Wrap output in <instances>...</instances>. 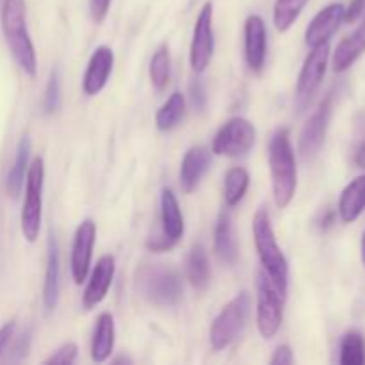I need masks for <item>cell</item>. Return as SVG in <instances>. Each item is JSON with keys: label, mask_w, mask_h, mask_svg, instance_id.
Instances as JSON below:
<instances>
[{"label": "cell", "mask_w": 365, "mask_h": 365, "mask_svg": "<svg viewBox=\"0 0 365 365\" xmlns=\"http://www.w3.org/2000/svg\"><path fill=\"white\" fill-rule=\"evenodd\" d=\"M269 171L274 203L278 209H285L291 205L298 189V168L289 128H278L271 138Z\"/></svg>", "instance_id": "obj_1"}, {"label": "cell", "mask_w": 365, "mask_h": 365, "mask_svg": "<svg viewBox=\"0 0 365 365\" xmlns=\"http://www.w3.org/2000/svg\"><path fill=\"white\" fill-rule=\"evenodd\" d=\"M0 21H2L4 39L13 59L25 75L36 77L38 57H36V48L27 29L25 0H4Z\"/></svg>", "instance_id": "obj_2"}, {"label": "cell", "mask_w": 365, "mask_h": 365, "mask_svg": "<svg viewBox=\"0 0 365 365\" xmlns=\"http://www.w3.org/2000/svg\"><path fill=\"white\" fill-rule=\"evenodd\" d=\"M135 291L152 305L166 309L182 299L184 285L180 274L164 264H143L135 269Z\"/></svg>", "instance_id": "obj_3"}, {"label": "cell", "mask_w": 365, "mask_h": 365, "mask_svg": "<svg viewBox=\"0 0 365 365\" xmlns=\"http://www.w3.org/2000/svg\"><path fill=\"white\" fill-rule=\"evenodd\" d=\"M287 289L264 269L257 273V328L266 341H271L284 323Z\"/></svg>", "instance_id": "obj_4"}, {"label": "cell", "mask_w": 365, "mask_h": 365, "mask_svg": "<svg viewBox=\"0 0 365 365\" xmlns=\"http://www.w3.org/2000/svg\"><path fill=\"white\" fill-rule=\"evenodd\" d=\"M253 241L262 269L284 287H289V262L278 246L271 216L266 209L257 210L253 217Z\"/></svg>", "instance_id": "obj_5"}, {"label": "cell", "mask_w": 365, "mask_h": 365, "mask_svg": "<svg viewBox=\"0 0 365 365\" xmlns=\"http://www.w3.org/2000/svg\"><path fill=\"white\" fill-rule=\"evenodd\" d=\"M43 184H45V163L41 157H36L29 164L27 177H25V198L20 214L21 234L27 242L38 241L41 232Z\"/></svg>", "instance_id": "obj_6"}, {"label": "cell", "mask_w": 365, "mask_h": 365, "mask_svg": "<svg viewBox=\"0 0 365 365\" xmlns=\"http://www.w3.org/2000/svg\"><path fill=\"white\" fill-rule=\"evenodd\" d=\"M250 307H252L250 294L241 292L221 309L210 327V346L214 351L227 349L242 334L250 316Z\"/></svg>", "instance_id": "obj_7"}, {"label": "cell", "mask_w": 365, "mask_h": 365, "mask_svg": "<svg viewBox=\"0 0 365 365\" xmlns=\"http://www.w3.org/2000/svg\"><path fill=\"white\" fill-rule=\"evenodd\" d=\"M257 130L246 118H232L212 139V153L225 157H245L253 148Z\"/></svg>", "instance_id": "obj_8"}, {"label": "cell", "mask_w": 365, "mask_h": 365, "mask_svg": "<svg viewBox=\"0 0 365 365\" xmlns=\"http://www.w3.org/2000/svg\"><path fill=\"white\" fill-rule=\"evenodd\" d=\"M214 7L212 2L203 4L192 29L191 48H189V63L195 73H203L209 68L214 53Z\"/></svg>", "instance_id": "obj_9"}, {"label": "cell", "mask_w": 365, "mask_h": 365, "mask_svg": "<svg viewBox=\"0 0 365 365\" xmlns=\"http://www.w3.org/2000/svg\"><path fill=\"white\" fill-rule=\"evenodd\" d=\"M328 59H330V45L328 43L316 46L307 56L302 71L298 75V82H296V102L302 109L307 107V103L312 100V96L319 89L321 82L327 75Z\"/></svg>", "instance_id": "obj_10"}, {"label": "cell", "mask_w": 365, "mask_h": 365, "mask_svg": "<svg viewBox=\"0 0 365 365\" xmlns=\"http://www.w3.org/2000/svg\"><path fill=\"white\" fill-rule=\"evenodd\" d=\"M331 109H334V95H328L327 98L321 102L316 113L309 118V121L303 127L302 134H299L298 150L302 153L303 159H312L323 148L324 141H327L328 125L331 120Z\"/></svg>", "instance_id": "obj_11"}, {"label": "cell", "mask_w": 365, "mask_h": 365, "mask_svg": "<svg viewBox=\"0 0 365 365\" xmlns=\"http://www.w3.org/2000/svg\"><path fill=\"white\" fill-rule=\"evenodd\" d=\"M96 242V225L91 220H84L75 230L73 245H71L70 267L71 277L77 285H82L88 280L89 269H91L93 248Z\"/></svg>", "instance_id": "obj_12"}, {"label": "cell", "mask_w": 365, "mask_h": 365, "mask_svg": "<svg viewBox=\"0 0 365 365\" xmlns=\"http://www.w3.org/2000/svg\"><path fill=\"white\" fill-rule=\"evenodd\" d=\"M114 273H116V260L113 255H103L100 257L96 266L93 267L91 274H89L88 285L82 294V307L86 310L95 309L96 305L106 299L109 294V289L113 285Z\"/></svg>", "instance_id": "obj_13"}, {"label": "cell", "mask_w": 365, "mask_h": 365, "mask_svg": "<svg viewBox=\"0 0 365 365\" xmlns=\"http://www.w3.org/2000/svg\"><path fill=\"white\" fill-rule=\"evenodd\" d=\"M346 16V7L342 4H330L314 16L305 31V43L309 48L324 45L339 31Z\"/></svg>", "instance_id": "obj_14"}, {"label": "cell", "mask_w": 365, "mask_h": 365, "mask_svg": "<svg viewBox=\"0 0 365 365\" xmlns=\"http://www.w3.org/2000/svg\"><path fill=\"white\" fill-rule=\"evenodd\" d=\"M267 56V29L259 14L246 18L245 24V57L250 70L260 73Z\"/></svg>", "instance_id": "obj_15"}, {"label": "cell", "mask_w": 365, "mask_h": 365, "mask_svg": "<svg viewBox=\"0 0 365 365\" xmlns=\"http://www.w3.org/2000/svg\"><path fill=\"white\" fill-rule=\"evenodd\" d=\"M114 66V52L109 46L102 45L91 53L84 78H82V91L86 96H96L107 86Z\"/></svg>", "instance_id": "obj_16"}, {"label": "cell", "mask_w": 365, "mask_h": 365, "mask_svg": "<svg viewBox=\"0 0 365 365\" xmlns=\"http://www.w3.org/2000/svg\"><path fill=\"white\" fill-rule=\"evenodd\" d=\"M61 289V253L56 235H48V252H46L45 284H43V307L46 312H53L59 302Z\"/></svg>", "instance_id": "obj_17"}, {"label": "cell", "mask_w": 365, "mask_h": 365, "mask_svg": "<svg viewBox=\"0 0 365 365\" xmlns=\"http://www.w3.org/2000/svg\"><path fill=\"white\" fill-rule=\"evenodd\" d=\"M210 166V152L205 146H192L185 152L180 164V187L184 192H192Z\"/></svg>", "instance_id": "obj_18"}, {"label": "cell", "mask_w": 365, "mask_h": 365, "mask_svg": "<svg viewBox=\"0 0 365 365\" xmlns=\"http://www.w3.org/2000/svg\"><path fill=\"white\" fill-rule=\"evenodd\" d=\"M365 52V18L362 24L348 36L342 39L335 48L334 57H331V66L334 71L342 73V71L349 70L353 64L359 61V57Z\"/></svg>", "instance_id": "obj_19"}, {"label": "cell", "mask_w": 365, "mask_h": 365, "mask_svg": "<svg viewBox=\"0 0 365 365\" xmlns=\"http://www.w3.org/2000/svg\"><path fill=\"white\" fill-rule=\"evenodd\" d=\"M160 223H163L160 234L170 239L173 245H177L184 235V216H182L177 196L168 187L160 191Z\"/></svg>", "instance_id": "obj_20"}, {"label": "cell", "mask_w": 365, "mask_h": 365, "mask_svg": "<svg viewBox=\"0 0 365 365\" xmlns=\"http://www.w3.org/2000/svg\"><path fill=\"white\" fill-rule=\"evenodd\" d=\"M114 341H116V327H114L113 314L102 312L96 317L95 330L91 339V359L93 362L102 364L109 360L114 351Z\"/></svg>", "instance_id": "obj_21"}, {"label": "cell", "mask_w": 365, "mask_h": 365, "mask_svg": "<svg viewBox=\"0 0 365 365\" xmlns=\"http://www.w3.org/2000/svg\"><path fill=\"white\" fill-rule=\"evenodd\" d=\"M32 143L29 135H21L16 146V155H14V163L11 166L9 173H7L6 182H4V189L11 198L16 200L21 195V189L25 185V177H27L29 170V157H31Z\"/></svg>", "instance_id": "obj_22"}, {"label": "cell", "mask_w": 365, "mask_h": 365, "mask_svg": "<svg viewBox=\"0 0 365 365\" xmlns=\"http://www.w3.org/2000/svg\"><path fill=\"white\" fill-rule=\"evenodd\" d=\"M365 210V175L349 182L339 198V216L344 223H353Z\"/></svg>", "instance_id": "obj_23"}, {"label": "cell", "mask_w": 365, "mask_h": 365, "mask_svg": "<svg viewBox=\"0 0 365 365\" xmlns=\"http://www.w3.org/2000/svg\"><path fill=\"white\" fill-rule=\"evenodd\" d=\"M214 252H216L217 259L227 266H232L237 259V242L234 237L230 212L227 210H223L217 217L216 230H214Z\"/></svg>", "instance_id": "obj_24"}, {"label": "cell", "mask_w": 365, "mask_h": 365, "mask_svg": "<svg viewBox=\"0 0 365 365\" xmlns=\"http://www.w3.org/2000/svg\"><path fill=\"white\" fill-rule=\"evenodd\" d=\"M185 274L196 291L203 292L210 285V262L203 245H195L185 257Z\"/></svg>", "instance_id": "obj_25"}, {"label": "cell", "mask_w": 365, "mask_h": 365, "mask_svg": "<svg viewBox=\"0 0 365 365\" xmlns=\"http://www.w3.org/2000/svg\"><path fill=\"white\" fill-rule=\"evenodd\" d=\"M185 114V98L180 91L171 93L170 98L163 103L155 114V127L160 132H170L182 121Z\"/></svg>", "instance_id": "obj_26"}, {"label": "cell", "mask_w": 365, "mask_h": 365, "mask_svg": "<svg viewBox=\"0 0 365 365\" xmlns=\"http://www.w3.org/2000/svg\"><path fill=\"white\" fill-rule=\"evenodd\" d=\"M250 187V173L241 166L230 168L225 175V202L235 207L242 202Z\"/></svg>", "instance_id": "obj_27"}, {"label": "cell", "mask_w": 365, "mask_h": 365, "mask_svg": "<svg viewBox=\"0 0 365 365\" xmlns=\"http://www.w3.org/2000/svg\"><path fill=\"white\" fill-rule=\"evenodd\" d=\"M171 78V57L166 45H160L150 61V81L157 91H164Z\"/></svg>", "instance_id": "obj_28"}, {"label": "cell", "mask_w": 365, "mask_h": 365, "mask_svg": "<svg viewBox=\"0 0 365 365\" xmlns=\"http://www.w3.org/2000/svg\"><path fill=\"white\" fill-rule=\"evenodd\" d=\"M307 2L309 0H277L273 9V21L277 31L287 32L305 9Z\"/></svg>", "instance_id": "obj_29"}, {"label": "cell", "mask_w": 365, "mask_h": 365, "mask_svg": "<svg viewBox=\"0 0 365 365\" xmlns=\"http://www.w3.org/2000/svg\"><path fill=\"white\" fill-rule=\"evenodd\" d=\"M339 362L342 365H364L365 364V341L362 334L351 330L342 337L341 356Z\"/></svg>", "instance_id": "obj_30"}, {"label": "cell", "mask_w": 365, "mask_h": 365, "mask_svg": "<svg viewBox=\"0 0 365 365\" xmlns=\"http://www.w3.org/2000/svg\"><path fill=\"white\" fill-rule=\"evenodd\" d=\"M61 107V68L56 66L50 73L46 84L45 96H43V113L53 114Z\"/></svg>", "instance_id": "obj_31"}, {"label": "cell", "mask_w": 365, "mask_h": 365, "mask_svg": "<svg viewBox=\"0 0 365 365\" xmlns=\"http://www.w3.org/2000/svg\"><path fill=\"white\" fill-rule=\"evenodd\" d=\"M77 355H78L77 344H75V342H66V344H63L61 348H57L56 351L52 353V356H50V359H46L45 364L70 365V364H75Z\"/></svg>", "instance_id": "obj_32"}, {"label": "cell", "mask_w": 365, "mask_h": 365, "mask_svg": "<svg viewBox=\"0 0 365 365\" xmlns=\"http://www.w3.org/2000/svg\"><path fill=\"white\" fill-rule=\"evenodd\" d=\"M189 93H191V102L195 106L196 110H205L207 107V91H205V86L202 84L200 81H195L189 88Z\"/></svg>", "instance_id": "obj_33"}, {"label": "cell", "mask_w": 365, "mask_h": 365, "mask_svg": "<svg viewBox=\"0 0 365 365\" xmlns=\"http://www.w3.org/2000/svg\"><path fill=\"white\" fill-rule=\"evenodd\" d=\"M113 0H89V13L95 24H102L107 18Z\"/></svg>", "instance_id": "obj_34"}, {"label": "cell", "mask_w": 365, "mask_h": 365, "mask_svg": "<svg viewBox=\"0 0 365 365\" xmlns=\"http://www.w3.org/2000/svg\"><path fill=\"white\" fill-rule=\"evenodd\" d=\"M273 365H289L294 362V356H292V349L289 346H278L274 349L273 356L269 360Z\"/></svg>", "instance_id": "obj_35"}, {"label": "cell", "mask_w": 365, "mask_h": 365, "mask_svg": "<svg viewBox=\"0 0 365 365\" xmlns=\"http://www.w3.org/2000/svg\"><path fill=\"white\" fill-rule=\"evenodd\" d=\"M365 11V0H351L349 7H346V16L344 20L353 24V21L359 20Z\"/></svg>", "instance_id": "obj_36"}, {"label": "cell", "mask_w": 365, "mask_h": 365, "mask_svg": "<svg viewBox=\"0 0 365 365\" xmlns=\"http://www.w3.org/2000/svg\"><path fill=\"white\" fill-rule=\"evenodd\" d=\"M14 328H16L14 321H9V323H6L2 328H0V355H2V351L6 349V346L9 344V341L13 339Z\"/></svg>", "instance_id": "obj_37"}, {"label": "cell", "mask_w": 365, "mask_h": 365, "mask_svg": "<svg viewBox=\"0 0 365 365\" xmlns=\"http://www.w3.org/2000/svg\"><path fill=\"white\" fill-rule=\"evenodd\" d=\"M355 164L359 168H365V143H362V145L359 146V150H356Z\"/></svg>", "instance_id": "obj_38"}, {"label": "cell", "mask_w": 365, "mask_h": 365, "mask_svg": "<svg viewBox=\"0 0 365 365\" xmlns=\"http://www.w3.org/2000/svg\"><path fill=\"white\" fill-rule=\"evenodd\" d=\"M360 250H362V262H364V267H365V232H364V235H362V245H360Z\"/></svg>", "instance_id": "obj_39"}]
</instances>
